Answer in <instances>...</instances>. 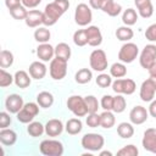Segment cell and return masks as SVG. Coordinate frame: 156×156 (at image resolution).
<instances>
[{
    "instance_id": "17",
    "label": "cell",
    "mask_w": 156,
    "mask_h": 156,
    "mask_svg": "<svg viewBox=\"0 0 156 156\" xmlns=\"http://www.w3.org/2000/svg\"><path fill=\"white\" fill-rule=\"evenodd\" d=\"M37 56H38V58L40 61L49 62L55 56V48L52 45H50L49 43L39 44L38 48H37Z\"/></svg>"
},
{
    "instance_id": "38",
    "label": "cell",
    "mask_w": 156,
    "mask_h": 156,
    "mask_svg": "<svg viewBox=\"0 0 156 156\" xmlns=\"http://www.w3.org/2000/svg\"><path fill=\"white\" fill-rule=\"evenodd\" d=\"M73 43L77 46H85L88 44V37L85 29H78L73 33Z\"/></svg>"
},
{
    "instance_id": "43",
    "label": "cell",
    "mask_w": 156,
    "mask_h": 156,
    "mask_svg": "<svg viewBox=\"0 0 156 156\" xmlns=\"http://www.w3.org/2000/svg\"><path fill=\"white\" fill-rule=\"evenodd\" d=\"M13 83V76L5 71V68L0 69V87L6 88Z\"/></svg>"
},
{
    "instance_id": "28",
    "label": "cell",
    "mask_w": 156,
    "mask_h": 156,
    "mask_svg": "<svg viewBox=\"0 0 156 156\" xmlns=\"http://www.w3.org/2000/svg\"><path fill=\"white\" fill-rule=\"evenodd\" d=\"M116 38L119 41H129L130 39H133L134 37V32L129 26H121L116 29Z\"/></svg>"
},
{
    "instance_id": "21",
    "label": "cell",
    "mask_w": 156,
    "mask_h": 156,
    "mask_svg": "<svg viewBox=\"0 0 156 156\" xmlns=\"http://www.w3.org/2000/svg\"><path fill=\"white\" fill-rule=\"evenodd\" d=\"M100 10L111 17H116L122 12V6L113 0H101Z\"/></svg>"
},
{
    "instance_id": "42",
    "label": "cell",
    "mask_w": 156,
    "mask_h": 156,
    "mask_svg": "<svg viewBox=\"0 0 156 156\" xmlns=\"http://www.w3.org/2000/svg\"><path fill=\"white\" fill-rule=\"evenodd\" d=\"M139 154V150L135 145L133 144H129V145H126L123 146L122 149H119L117 151V155L118 156H136Z\"/></svg>"
},
{
    "instance_id": "33",
    "label": "cell",
    "mask_w": 156,
    "mask_h": 156,
    "mask_svg": "<svg viewBox=\"0 0 156 156\" xmlns=\"http://www.w3.org/2000/svg\"><path fill=\"white\" fill-rule=\"evenodd\" d=\"M110 74L118 79V78H123L126 74H127V67L123 62H115L111 65L110 67Z\"/></svg>"
},
{
    "instance_id": "20",
    "label": "cell",
    "mask_w": 156,
    "mask_h": 156,
    "mask_svg": "<svg viewBox=\"0 0 156 156\" xmlns=\"http://www.w3.org/2000/svg\"><path fill=\"white\" fill-rule=\"evenodd\" d=\"M138 13L143 18H150L154 15V6L151 0H134Z\"/></svg>"
},
{
    "instance_id": "35",
    "label": "cell",
    "mask_w": 156,
    "mask_h": 156,
    "mask_svg": "<svg viewBox=\"0 0 156 156\" xmlns=\"http://www.w3.org/2000/svg\"><path fill=\"white\" fill-rule=\"evenodd\" d=\"M50 38H51V33H50V30H49L46 27H38V28L34 30V39H35L39 44L49 43Z\"/></svg>"
},
{
    "instance_id": "27",
    "label": "cell",
    "mask_w": 156,
    "mask_h": 156,
    "mask_svg": "<svg viewBox=\"0 0 156 156\" xmlns=\"http://www.w3.org/2000/svg\"><path fill=\"white\" fill-rule=\"evenodd\" d=\"M117 134L122 139H129L134 135V127L133 123L130 122H121L117 126Z\"/></svg>"
},
{
    "instance_id": "7",
    "label": "cell",
    "mask_w": 156,
    "mask_h": 156,
    "mask_svg": "<svg viewBox=\"0 0 156 156\" xmlns=\"http://www.w3.org/2000/svg\"><path fill=\"white\" fill-rule=\"evenodd\" d=\"M74 21L78 26L80 27H85L89 26L93 21V12H91V7L88 6L84 2H80L77 5L76 10H74Z\"/></svg>"
},
{
    "instance_id": "48",
    "label": "cell",
    "mask_w": 156,
    "mask_h": 156,
    "mask_svg": "<svg viewBox=\"0 0 156 156\" xmlns=\"http://www.w3.org/2000/svg\"><path fill=\"white\" fill-rule=\"evenodd\" d=\"M41 0H22V5L27 9H35L38 5H40Z\"/></svg>"
},
{
    "instance_id": "26",
    "label": "cell",
    "mask_w": 156,
    "mask_h": 156,
    "mask_svg": "<svg viewBox=\"0 0 156 156\" xmlns=\"http://www.w3.org/2000/svg\"><path fill=\"white\" fill-rule=\"evenodd\" d=\"M116 123V117L113 111H105L100 113V127L105 129H111Z\"/></svg>"
},
{
    "instance_id": "50",
    "label": "cell",
    "mask_w": 156,
    "mask_h": 156,
    "mask_svg": "<svg viewBox=\"0 0 156 156\" xmlns=\"http://www.w3.org/2000/svg\"><path fill=\"white\" fill-rule=\"evenodd\" d=\"M149 115L154 118H156V99H154L152 101H150V105H149Z\"/></svg>"
},
{
    "instance_id": "41",
    "label": "cell",
    "mask_w": 156,
    "mask_h": 156,
    "mask_svg": "<svg viewBox=\"0 0 156 156\" xmlns=\"http://www.w3.org/2000/svg\"><path fill=\"white\" fill-rule=\"evenodd\" d=\"M95 82H96V84H98L100 88H108L110 85H112V76L101 72V73L96 77Z\"/></svg>"
},
{
    "instance_id": "15",
    "label": "cell",
    "mask_w": 156,
    "mask_h": 156,
    "mask_svg": "<svg viewBox=\"0 0 156 156\" xmlns=\"http://www.w3.org/2000/svg\"><path fill=\"white\" fill-rule=\"evenodd\" d=\"M141 144L146 151L156 154V128H147L144 132Z\"/></svg>"
},
{
    "instance_id": "22",
    "label": "cell",
    "mask_w": 156,
    "mask_h": 156,
    "mask_svg": "<svg viewBox=\"0 0 156 156\" xmlns=\"http://www.w3.org/2000/svg\"><path fill=\"white\" fill-rule=\"evenodd\" d=\"M13 83L16 84L17 88L20 89H26L32 83V77L29 73H27L23 69L16 71V73L13 74Z\"/></svg>"
},
{
    "instance_id": "19",
    "label": "cell",
    "mask_w": 156,
    "mask_h": 156,
    "mask_svg": "<svg viewBox=\"0 0 156 156\" xmlns=\"http://www.w3.org/2000/svg\"><path fill=\"white\" fill-rule=\"evenodd\" d=\"M28 72H29V74H30V77L33 79L40 80L46 76L48 68H46V66H45V63L43 61H33L29 65Z\"/></svg>"
},
{
    "instance_id": "47",
    "label": "cell",
    "mask_w": 156,
    "mask_h": 156,
    "mask_svg": "<svg viewBox=\"0 0 156 156\" xmlns=\"http://www.w3.org/2000/svg\"><path fill=\"white\" fill-rule=\"evenodd\" d=\"M11 122H12V119H11V117H10V112L7 111H2V112H0V128L2 129V128H7L10 124H11Z\"/></svg>"
},
{
    "instance_id": "51",
    "label": "cell",
    "mask_w": 156,
    "mask_h": 156,
    "mask_svg": "<svg viewBox=\"0 0 156 156\" xmlns=\"http://www.w3.org/2000/svg\"><path fill=\"white\" fill-rule=\"evenodd\" d=\"M89 6L94 10H100L101 0H89Z\"/></svg>"
},
{
    "instance_id": "13",
    "label": "cell",
    "mask_w": 156,
    "mask_h": 156,
    "mask_svg": "<svg viewBox=\"0 0 156 156\" xmlns=\"http://www.w3.org/2000/svg\"><path fill=\"white\" fill-rule=\"evenodd\" d=\"M147 118H149V111L144 106L136 105L129 112V119L133 124H136V126L143 124L147 121Z\"/></svg>"
},
{
    "instance_id": "45",
    "label": "cell",
    "mask_w": 156,
    "mask_h": 156,
    "mask_svg": "<svg viewBox=\"0 0 156 156\" xmlns=\"http://www.w3.org/2000/svg\"><path fill=\"white\" fill-rule=\"evenodd\" d=\"M100 106L105 111H112V107H113V96H111V95H104L101 98Z\"/></svg>"
},
{
    "instance_id": "10",
    "label": "cell",
    "mask_w": 156,
    "mask_h": 156,
    "mask_svg": "<svg viewBox=\"0 0 156 156\" xmlns=\"http://www.w3.org/2000/svg\"><path fill=\"white\" fill-rule=\"evenodd\" d=\"M136 89V84L130 78H118L112 82V90L116 94L132 95Z\"/></svg>"
},
{
    "instance_id": "14",
    "label": "cell",
    "mask_w": 156,
    "mask_h": 156,
    "mask_svg": "<svg viewBox=\"0 0 156 156\" xmlns=\"http://www.w3.org/2000/svg\"><path fill=\"white\" fill-rule=\"evenodd\" d=\"M155 93H156V88L152 84L151 79L147 78L146 80H144L140 85V90H139V96L141 99V101L144 102H150L155 99Z\"/></svg>"
},
{
    "instance_id": "36",
    "label": "cell",
    "mask_w": 156,
    "mask_h": 156,
    "mask_svg": "<svg viewBox=\"0 0 156 156\" xmlns=\"http://www.w3.org/2000/svg\"><path fill=\"white\" fill-rule=\"evenodd\" d=\"M13 54L9 50H1L0 52V67L1 68H9L13 65Z\"/></svg>"
},
{
    "instance_id": "52",
    "label": "cell",
    "mask_w": 156,
    "mask_h": 156,
    "mask_svg": "<svg viewBox=\"0 0 156 156\" xmlns=\"http://www.w3.org/2000/svg\"><path fill=\"white\" fill-rule=\"evenodd\" d=\"M147 72H149L150 77H156V62H154V63L147 68Z\"/></svg>"
},
{
    "instance_id": "11",
    "label": "cell",
    "mask_w": 156,
    "mask_h": 156,
    "mask_svg": "<svg viewBox=\"0 0 156 156\" xmlns=\"http://www.w3.org/2000/svg\"><path fill=\"white\" fill-rule=\"evenodd\" d=\"M154 62H156V45L147 44L144 46V49L140 52L139 63L143 68L147 69Z\"/></svg>"
},
{
    "instance_id": "32",
    "label": "cell",
    "mask_w": 156,
    "mask_h": 156,
    "mask_svg": "<svg viewBox=\"0 0 156 156\" xmlns=\"http://www.w3.org/2000/svg\"><path fill=\"white\" fill-rule=\"evenodd\" d=\"M55 56L68 61L71 58V48L66 43H58L55 46Z\"/></svg>"
},
{
    "instance_id": "46",
    "label": "cell",
    "mask_w": 156,
    "mask_h": 156,
    "mask_svg": "<svg viewBox=\"0 0 156 156\" xmlns=\"http://www.w3.org/2000/svg\"><path fill=\"white\" fill-rule=\"evenodd\" d=\"M145 38L150 41V43H155L156 41V23L150 24L146 30H145Z\"/></svg>"
},
{
    "instance_id": "39",
    "label": "cell",
    "mask_w": 156,
    "mask_h": 156,
    "mask_svg": "<svg viewBox=\"0 0 156 156\" xmlns=\"http://www.w3.org/2000/svg\"><path fill=\"white\" fill-rule=\"evenodd\" d=\"M84 101H85V106H87L88 113L98 112V108L100 107V102L98 101V99L94 95H87V96H84Z\"/></svg>"
},
{
    "instance_id": "54",
    "label": "cell",
    "mask_w": 156,
    "mask_h": 156,
    "mask_svg": "<svg viewBox=\"0 0 156 156\" xmlns=\"http://www.w3.org/2000/svg\"><path fill=\"white\" fill-rule=\"evenodd\" d=\"M150 79H151L152 84H154V85H155V88H156V77H150Z\"/></svg>"
},
{
    "instance_id": "5",
    "label": "cell",
    "mask_w": 156,
    "mask_h": 156,
    "mask_svg": "<svg viewBox=\"0 0 156 156\" xmlns=\"http://www.w3.org/2000/svg\"><path fill=\"white\" fill-rule=\"evenodd\" d=\"M67 62L68 61H66L63 58H60V57H56V56L50 61L49 73H50V77L54 80H61L66 77V74H67Z\"/></svg>"
},
{
    "instance_id": "12",
    "label": "cell",
    "mask_w": 156,
    "mask_h": 156,
    "mask_svg": "<svg viewBox=\"0 0 156 156\" xmlns=\"http://www.w3.org/2000/svg\"><path fill=\"white\" fill-rule=\"evenodd\" d=\"M23 105H24L23 98L18 94H10L5 99V108L10 113L17 115V112H20V110L23 107Z\"/></svg>"
},
{
    "instance_id": "1",
    "label": "cell",
    "mask_w": 156,
    "mask_h": 156,
    "mask_svg": "<svg viewBox=\"0 0 156 156\" xmlns=\"http://www.w3.org/2000/svg\"><path fill=\"white\" fill-rule=\"evenodd\" d=\"M68 0H54L52 2H49L43 11V24L46 27L56 24V22L68 10Z\"/></svg>"
},
{
    "instance_id": "44",
    "label": "cell",
    "mask_w": 156,
    "mask_h": 156,
    "mask_svg": "<svg viewBox=\"0 0 156 156\" xmlns=\"http://www.w3.org/2000/svg\"><path fill=\"white\" fill-rule=\"evenodd\" d=\"M85 123L90 128H98V127H100V115H98L96 112L88 113V117L85 118Z\"/></svg>"
},
{
    "instance_id": "29",
    "label": "cell",
    "mask_w": 156,
    "mask_h": 156,
    "mask_svg": "<svg viewBox=\"0 0 156 156\" xmlns=\"http://www.w3.org/2000/svg\"><path fill=\"white\" fill-rule=\"evenodd\" d=\"M37 102L43 108H49L54 104V95L50 91H40L37 95Z\"/></svg>"
},
{
    "instance_id": "40",
    "label": "cell",
    "mask_w": 156,
    "mask_h": 156,
    "mask_svg": "<svg viewBox=\"0 0 156 156\" xmlns=\"http://www.w3.org/2000/svg\"><path fill=\"white\" fill-rule=\"evenodd\" d=\"M9 11H10L11 17H12V18H15V20H18V21H21V20H26L27 13H28L27 7H26V6H23V5L16 6L15 9H11V10H9Z\"/></svg>"
},
{
    "instance_id": "25",
    "label": "cell",
    "mask_w": 156,
    "mask_h": 156,
    "mask_svg": "<svg viewBox=\"0 0 156 156\" xmlns=\"http://www.w3.org/2000/svg\"><path fill=\"white\" fill-rule=\"evenodd\" d=\"M83 129V123L82 121L78 118H69L67 122H66V126H65V130L71 134V135H77L82 132Z\"/></svg>"
},
{
    "instance_id": "30",
    "label": "cell",
    "mask_w": 156,
    "mask_h": 156,
    "mask_svg": "<svg viewBox=\"0 0 156 156\" xmlns=\"http://www.w3.org/2000/svg\"><path fill=\"white\" fill-rule=\"evenodd\" d=\"M138 18H139V13H136V11L134 9H132V7L124 10L123 13H122V22L124 23V26H129L130 27V26L135 24Z\"/></svg>"
},
{
    "instance_id": "8",
    "label": "cell",
    "mask_w": 156,
    "mask_h": 156,
    "mask_svg": "<svg viewBox=\"0 0 156 156\" xmlns=\"http://www.w3.org/2000/svg\"><path fill=\"white\" fill-rule=\"evenodd\" d=\"M139 55V48L136 44L127 41L124 43L118 51V60L123 63H132Z\"/></svg>"
},
{
    "instance_id": "3",
    "label": "cell",
    "mask_w": 156,
    "mask_h": 156,
    "mask_svg": "<svg viewBox=\"0 0 156 156\" xmlns=\"http://www.w3.org/2000/svg\"><path fill=\"white\" fill-rule=\"evenodd\" d=\"M39 150L44 156H61L65 151V147L60 140L45 139L40 143Z\"/></svg>"
},
{
    "instance_id": "31",
    "label": "cell",
    "mask_w": 156,
    "mask_h": 156,
    "mask_svg": "<svg viewBox=\"0 0 156 156\" xmlns=\"http://www.w3.org/2000/svg\"><path fill=\"white\" fill-rule=\"evenodd\" d=\"M91 78H93V72L89 68H80L74 74V80L78 84H87L91 80Z\"/></svg>"
},
{
    "instance_id": "49",
    "label": "cell",
    "mask_w": 156,
    "mask_h": 156,
    "mask_svg": "<svg viewBox=\"0 0 156 156\" xmlns=\"http://www.w3.org/2000/svg\"><path fill=\"white\" fill-rule=\"evenodd\" d=\"M5 5L9 10H11V9H15L16 6L22 5V0H5Z\"/></svg>"
},
{
    "instance_id": "18",
    "label": "cell",
    "mask_w": 156,
    "mask_h": 156,
    "mask_svg": "<svg viewBox=\"0 0 156 156\" xmlns=\"http://www.w3.org/2000/svg\"><path fill=\"white\" fill-rule=\"evenodd\" d=\"M85 30H87V37H88V45H90L93 48L101 45L102 34L98 26H88V28Z\"/></svg>"
},
{
    "instance_id": "24",
    "label": "cell",
    "mask_w": 156,
    "mask_h": 156,
    "mask_svg": "<svg viewBox=\"0 0 156 156\" xmlns=\"http://www.w3.org/2000/svg\"><path fill=\"white\" fill-rule=\"evenodd\" d=\"M17 141V133L10 128H2L0 130V143L5 146H12Z\"/></svg>"
},
{
    "instance_id": "53",
    "label": "cell",
    "mask_w": 156,
    "mask_h": 156,
    "mask_svg": "<svg viewBox=\"0 0 156 156\" xmlns=\"http://www.w3.org/2000/svg\"><path fill=\"white\" fill-rule=\"evenodd\" d=\"M106 155L107 156H112V152L111 151H101L100 152V156H106Z\"/></svg>"
},
{
    "instance_id": "6",
    "label": "cell",
    "mask_w": 156,
    "mask_h": 156,
    "mask_svg": "<svg viewBox=\"0 0 156 156\" xmlns=\"http://www.w3.org/2000/svg\"><path fill=\"white\" fill-rule=\"evenodd\" d=\"M39 104L38 102H27L23 105V107L20 110V112H17L16 117H17V121L21 122V123H24V124H28L30 123L34 117L39 113Z\"/></svg>"
},
{
    "instance_id": "34",
    "label": "cell",
    "mask_w": 156,
    "mask_h": 156,
    "mask_svg": "<svg viewBox=\"0 0 156 156\" xmlns=\"http://www.w3.org/2000/svg\"><path fill=\"white\" fill-rule=\"evenodd\" d=\"M27 133H28L30 136H33V138H38V136H40L43 133H45V126H43L40 122L32 121L30 123H28Z\"/></svg>"
},
{
    "instance_id": "9",
    "label": "cell",
    "mask_w": 156,
    "mask_h": 156,
    "mask_svg": "<svg viewBox=\"0 0 156 156\" xmlns=\"http://www.w3.org/2000/svg\"><path fill=\"white\" fill-rule=\"evenodd\" d=\"M67 108L76 116V117H84L88 115V110L85 106L84 98L79 95H72L67 99Z\"/></svg>"
},
{
    "instance_id": "23",
    "label": "cell",
    "mask_w": 156,
    "mask_h": 156,
    "mask_svg": "<svg viewBox=\"0 0 156 156\" xmlns=\"http://www.w3.org/2000/svg\"><path fill=\"white\" fill-rule=\"evenodd\" d=\"M24 22L29 28H38L40 24H43V11L29 10Z\"/></svg>"
},
{
    "instance_id": "4",
    "label": "cell",
    "mask_w": 156,
    "mask_h": 156,
    "mask_svg": "<svg viewBox=\"0 0 156 156\" xmlns=\"http://www.w3.org/2000/svg\"><path fill=\"white\" fill-rule=\"evenodd\" d=\"M89 65H90V68L93 71H96V72H100V73L104 72L108 66L106 52L102 49L93 50L90 56H89Z\"/></svg>"
},
{
    "instance_id": "16",
    "label": "cell",
    "mask_w": 156,
    "mask_h": 156,
    "mask_svg": "<svg viewBox=\"0 0 156 156\" xmlns=\"http://www.w3.org/2000/svg\"><path fill=\"white\" fill-rule=\"evenodd\" d=\"M65 129V126L61 119L58 118H51L45 123V133L48 136H58Z\"/></svg>"
},
{
    "instance_id": "2",
    "label": "cell",
    "mask_w": 156,
    "mask_h": 156,
    "mask_svg": "<svg viewBox=\"0 0 156 156\" xmlns=\"http://www.w3.org/2000/svg\"><path fill=\"white\" fill-rule=\"evenodd\" d=\"M80 144H82L83 149L94 152V151H100L104 147L105 139L99 133H87L82 136Z\"/></svg>"
},
{
    "instance_id": "37",
    "label": "cell",
    "mask_w": 156,
    "mask_h": 156,
    "mask_svg": "<svg viewBox=\"0 0 156 156\" xmlns=\"http://www.w3.org/2000/svg\"><path fill=\"white\" fill-rule=\"evenodd\" d=\"M127 107V101L126 98L123 96V94H117L116 96H113V107L112 111L115 113H122Z\"/></svg>"
}]
</instances>
